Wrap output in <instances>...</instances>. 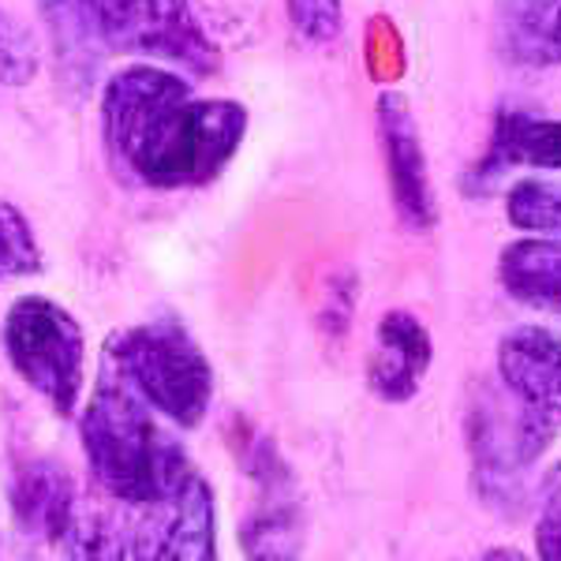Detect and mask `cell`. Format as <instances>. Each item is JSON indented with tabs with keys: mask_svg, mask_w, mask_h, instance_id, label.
<instances>
[{
	"mask_svg": "<svg viewBox=\"0 0 561 561\" xmlns=\"http://www.w3.org/2000/svg\"><path fill=\"white\" fill-rule=\"evenodd\" d=\"M57 554L60 561H124L121 528L102 510L79 505L76 520L68 524V531L57 542Z\"/></svg>",
	"mask_w": 561,
	"mask_h": 561,
	"instance_id": "5bb4252c",
	"label": "cell"
},
{
	"mask_svg": "<svg viewBox=\"0 0 561 561\" xmlns=\"http://www.w3.org/2000/svg\"><path fill=\"white\" fill-rule=\"evenodd\" d=\"M502 382L517 397V427L528 460H536L561 427V337L520 325L497 345Z\"/></svg>",
	"mask_w": 561,
	"mask_h": 561,
	"instance_id": "8992f818",
	"label": "cell"
},
{
	"mask_svg": "<svg viewBox=\"0 0 561 561\" xmlns=\"http://www.w3.org/2000/svg\"><path fill=\"white\" fill-rule=\"evenodd\" d=\"M378 139L386 150V173L393 187L397 214L412 229H431L434 225V195L427 176V158H423V142L415 131L412 108L404 105L401 94L378 98Z\"/></svg>",
	"mask_w": 561,
	"mask_h": 561,
	"instance_id": "9c48e42d",
	"label": "cell"
},
{
	"mask_svg": "<svg viewBox=\"0 0 561 561\" xmlns=\"http://www.w3.org/2000/svg\"><path fill=\"white\" fill-rule=\"evenodd\" d=\"M79 434H83L87 465L102 491L128 505L161 497L192 468L184 449L158 427L150 404L105 359L79 420Z\"/></svg>",
	"mask_w": 561,
	"mask_h": 561,
	"instance_id": "7a4b0ae2",
	"label": "cell"
},
{
	"mask_svg": "<svg viewBox=\"0 0 561 561\" xmlns=\"http://www.w3.org/2000/svg\"><path fill=\"white\" fill-rule=\"evenodd\" d=\"M79 491L71 476L53 460H26L12 483V513L23 536L57 547L79 513Z\"/></svg>",
	"mask_w": 561,
	"mask_h": 561,
	"instance_id": "8fae6325",
	"label": "cell"
},
{
	"mask_svg": "<svg viewBox=\"0 0 561 561\" xmlns=\"http://www.w3.org/2000/svg\"><path fill=\"white\" fill-rule=\"evenodd\" d=\"M479 561H531V558H524L517 547H494V550H486Z\"/></svg>",
	"mask_w": 561,
	"mask_h": 561,
	"instance_id": "7402d4cb",
	"label": "cell"
},
{
	"mask_svg": "<svg viewBox=\"0 0 561 561\" xmlns=\"http://www.w3.org/2000/svg\"><path fill=\"white\" fill-rule=\"evenodd\" d=\"M108 158L153 192L206 187L232 161L248 131V108L225 98H195L169 68L135 65L102 90Z\"/></svg>",
	"mask_w": 561,
	"mask_h": 561,
	"instance_id": "6da1fadb",
	"label": "cell"
},
{
	"mask_svg": "<svg viewBox=\"0 0 561 561\" xmlns=\"http://www.w3.org/2000/svg\"><path fill=\"white\" fill-rule=\"evenodd\" d=\"M42 68L38 42L12 12L0 8V87H26L34 83Z\"/></svg>",
	"mask_w": 561,
	"mask_h": 561,
	"instance_id": "e0dca14e",
	"label": "cell"
},
{
	"mask_svg": "<svg viewBox=\"0 0 561 561\" xmlns=\"http://www.w3.org/2000/svg\"><path fill=\"white\" fill-rule=\"evenodd\" d=\"M431 367V333L415 314L389 311L375 330V348L367 359V382L382 401H409Z\"/></svg>",
	"mask_w": 561,
	"mask_h": 561,
	"instance_id": "30bf717a",
	"label": "cell"
},
{
	"mask_svg": "<svg viewBox=\"0 0 561 561\" xmlns=\"http://www.w3.org/2000/svg\"><path fill=\"white\" fill-rule=\"evenodd\" d=\"M288 20L307 42H333L341 34V0H285Z\"/></svg>",
	"mask_w": 561,
	"mask_h": 561,
	"instance_id": "ac0fdd59",
	"label": "cell"
},
{
	"mask_svg": "<svg viewBox=\"0 0 561 561\" xmlns=\"http://www.w3.org/2000/svg\"><path fill=\"white\" fill-rule=\"evenodd\" d=\"M510 221L524 232H561V187L542 180H520L505 198Z\"/></svg>",
	"mask_w": 561,
	"mask_h": 561,
	"instance_id": "2e32d148",
	"label": "cell"
},
{
	"mask_svg": "<svg viewBox=\"0 0 561 561\" xmlns=\"http://www.w3.org/2000/svg\"><path fill=\"white\" fill-rule=\"evenodd\" d=\"M352 307H356V277L352 274L330 277L325 300H322V330L330 333V337H341L352 325Z\"/></svg>",
	"mask_w": 561,
	"mask_h": 561,
	"instance_id": "d6986e66",
	"label": "cell"
},
{
	"mask_svg": "<svg viewBox=\"0 0 561 561\" xmlns=\"http://www.w3.org/2000/svg\"><path fill=\"white\" fill-rule=\"evenodd\" d=\"M45 270L42 248L34 240L31 221L12 203H0V280L38 277Z\"/></svg>",
	"mask_w": 561,
	"mask_h": 561,
	"instance_id": "9a60e30c",
	"label": "cell"
},
{
	"mask_svg": "<svg viewBox=\"0 0 561 561\" xmlns=\"http://www.w3.org/2000/svg\"><path fill=\"white\" fill-rule=\"evenodd\" d=\"M4 352L15 375L42 393L57 415H71L83 393L87 341L68 307L49 296H20L4 314Z\"/></svg>",
	"mask_w": 561,
	"mask_h": 561,
	"instance_id": "5b68a950",
	"label": "cell"
},
{
	"mask_svg": "<svg viewBox=\"0 0 561 561\" xmlns=\"http://www.w3.org/2000/svg\"><path fill=\"white\" fill-rule=\"evenodd\" d=\"M102 53L184 65L210 76L221 65L192 0H68Z\"/></svg>",
	"mask_w": 561,
	"mask_h": 561,
	"instance_id": "277c9868",
	"label": "cell"
},
{
	"mask_svg": "<svg viewBox=\"0 0 561 561\" xmlns=\"http://www.w3.org/2000/svg\"><path fill=\"white\" fill-rule=\"evenodd\" d=\"M491 165H539L561 169V121H536V116L510 113L497 121Z\"/></svg>",
	"mask_w": 561,
	"mask_h": 561,
	"instance_id": "4fadbf2b",
	"label": "cell"
},
{
	"mask_svg": "<svg viewBox=\"0 0 561 561\" xmlns=\"http://www.w3.org/2000/svg\"><path fill=\"white\" fill-rule=\"evenodd\" d=\"M139 510L131 561H214V494L195 468Z\"/></svg>",
	"mask_w": 561,
	"mask_h": 561,
	"instance_id": "ba28073f",
	"label": "cell"
},
{
	"mask_svg": "<svg viewBox=\"0 0 561 561\" xmlns=\"http://www.w3.org/2000/svg\"><path fill=\"white\" fill-rule=\"evenodd\" d=\"M502 280L513 300L561 319V248L547 240H520L505 248Z\"/></svg>",
	"mask_w": 561,
	"mask_h": 561,
	"instance_id": "7c38bea8",
	"label": "cell"
},
{
	"mask_svg": "<svg viewBox=\"0 0 561 561\" xmlns=\"http://www.w3.org/2000/svg\"><path fill=\"white\" fill-rule=\"evenodd\" d=\"M542 510H561V460L550 468L547 483H542Z\"/></svg>",
	"mask_w": 561,
	"mask_h": 561,
	"instance_id": "44dd1931",
	"label": "cell"
},
{
	"mask_svg": "<svg viewBox=\"0 0 561 561\" xmlns=\"http://www.w3.org/2000/svg\"><path fill=\"white\" fill-rule=\"evenodd\" d=\"M243 472L255 479V505L240 520V547L248 561H300L304 513L293 494V476L262 434H248L240 446Z\"/></svg>",
	"mask_w": 561,
	"mask_h": 561,
	"instance_id": "52a82bcc",
	"label": "cell"
},
{
	"mask_svg": "<svg viewBox=\"0 0 561 561\" xmlns=\"http://www.w3.org/2000/svg\"><path fill=\"white\" fill-rule=\"evenodd\" d=\"M539 561H561V510H542L536 528Z\"/></svg>",
	"mask_w": 561,
	"mask_h": 561,
	"instance_id": "ffe728a7",
	"label": "cell"
},
{
	"mask_svg": "<svg viewBox=\"0 0 561 561\" xmlns=\"http://www.w3.org/2000/svg\"><path fill=\"white\" fill-rule=\"evenodd\" d=\"M105 364L176 427H198L214 397V370L198 341L173 319L142 322L105 341Z\"/></svg>",
	"mask_w": 561,
	"mask_h": 561,
	"instance_id": "3957f363",
	"label": "cell"
}]
</instances>
